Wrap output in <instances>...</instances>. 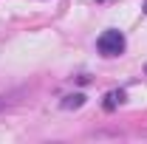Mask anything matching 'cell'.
Listing matches in <instances>:
<instances>
[{
    "mask_svg": "<svg viewBox=\"0 0 147 144\" xmlns=\"http://www.w3.org/2000/svg\"><path fill=\"white\" fill-rule=\"evenodd\" d=\"M125 102V90H110L108 96H105V110H113L116 105H122Z\"/></svg>",
    "mask_w": 147,
    "mask_h": 144,
    "instance_id": "7a4b0ae2",
    "label": "cell"
},
{
    "mask_svg": "<svg viewBox=\"0 0 147 144\" xmlns=\"http://www.w3.org/2000/svg\"><path fill=\"white\" fill-rule=\"evenodd\" d=\"M82 105H85V96H82V93H74V96H65V99H62V108L65 110H76V108H82Z\"/></svg>",
    "mask_w": 147,
    "mask_h": 144,
    "instance_id": "3957f363",
    "label": "cell"
},
{
    "mask_svg": "<svg viewBox=\"0 0 147 144\" xmlns=\"http://www.w3.org/2000/svg\"><path fill=\"white\" fill-rule=\"evenodd\" d=\"M142 11H144V14H147V0H144V6H142Z\"/></svg>",
    "mask_w": 147,
    "mask_h": 144,
    "instance_id": "277c9868",
    "label": "cell"
},
{
    "mask_svg": "<svg viewBox=\"0 0 147 144\" xmlns=\"http://www.w3.org/2000/svg\"><path fill=\"white\" fill-rule=\"evenodd\" d=\"M125 34L122 31H116V28H108L105 34L96 40V48H99V54L102 57H119L122 51H125Z\"/></svg>",
    "mask_w": 147,
    "mask_h": 144,
    "instance_id": "6da1fadb",
    "label": "cell"
}]
</instances>
